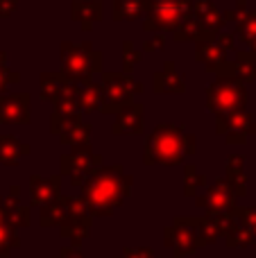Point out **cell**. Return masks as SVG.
I'll use <instances>...</instances> for the list:
<instances>
[]
</instances>
